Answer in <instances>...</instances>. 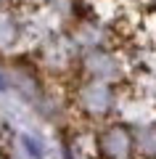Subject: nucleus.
<instances>
[{
  "mask_svg": "<svg viewBox=\"0 0 156 159\" xmlns=\"http://www.w3.org/2000/svg\"><path fill=\"white\" fill-rule=\"evenodd\" d=\"M29 0H0V51H16L29 43Z\"/></svg>",
  "mask_w": 156,
  "mask_h": 159,
  "instance_id": "nucleus-3",
  "label": "nucleus"
},
{
  "mask_svg": "<svg viewBox=\"0 0 156 159\" xmlns=\"http://www.w3.org/2000/svg\"><path fill=\"white\" fill-rule=\"evenodd\" d=\"M24 146H27V151L32 154L34 159H42V148H40V143L34 141V138H29V135H24Z\"/></svg>",
  "mask_w": 156,
  "mask_h": 159,
  "instance_id": "nucleus-6",
  "label": "nucleus"
},
{
  "mask_svg": "<svg viewBox=\"0 0 156 159\" xmlns=\"http://www.w3.org/2000/svg\"><path fill=\"white\" fill-rule=\"evenodd\" d=\"M74 106L87 119H109L119 109L117 88L98 80H85L74 90Z\"/></svg>",
  "mask_w": 156,
  "mask_h": 159,
  "instance_id": "nucleus-1",
  "label": "nucleus"
},
{
  "mask_svg": "<svg viewBox=\"0 0 156 159\" xmlns=\"http://www.w3.org/2000/svg\"><path fill=\"white\" fill-rule=\"evenodd\" d=\"M95 159H138L132 143V127L127 122H109L93 135Z\"/></svg>",
  "mask_w": 156,
  "mask_h": 159,
  "instance_id": "nucleus-2",
  "label": "nucleus"
},
{
  "mask_svg": "<svg viewBox=\"0 0 156 159\" xmlns=\"http://www.w3.org/2000/svg\"><path fill=\"white\" fill-rule=\"evenodd\" d=\"M82 72L87 74V80H98V82H109L117 85L124 74V64L117 56V51L98 45V48H87L82 56Z\"/></svg>",
  "mask_w": 156,
  "mask_h": 159,
  "instance_id": "nucleus-4",
  "label": "nucleus"
},
{
  "mask_svg": "<svg viewBox=\"0 0 156 159\" xmlns=\"http://www.w3.org/2000/svg\"><path fill=\"white\" fill-rule=\"evenodd\" d=\"M132 143L138 159H156V122H140L132 127Z\"/></svg>",
  "mask_w": 156,
  "mask_h": 159,
  "instance_id": "nucleus-5",
  "label": "nucleus"
},
{
  "mask_svg": "<svg viewBox=\"0 0 156 159\" xmlns=\"http://www.w3.org/2000/svg\"><path fill=\"white\" fill-rule=\"evenodd\" d=\"M0 90H6V80L0 77Z\"/></svg>",
  "mask_w": 156,
  "mask_h": 159,
  "instance_id": "nucleus-7",
  "label": "nucleus"
}]
</instances>
